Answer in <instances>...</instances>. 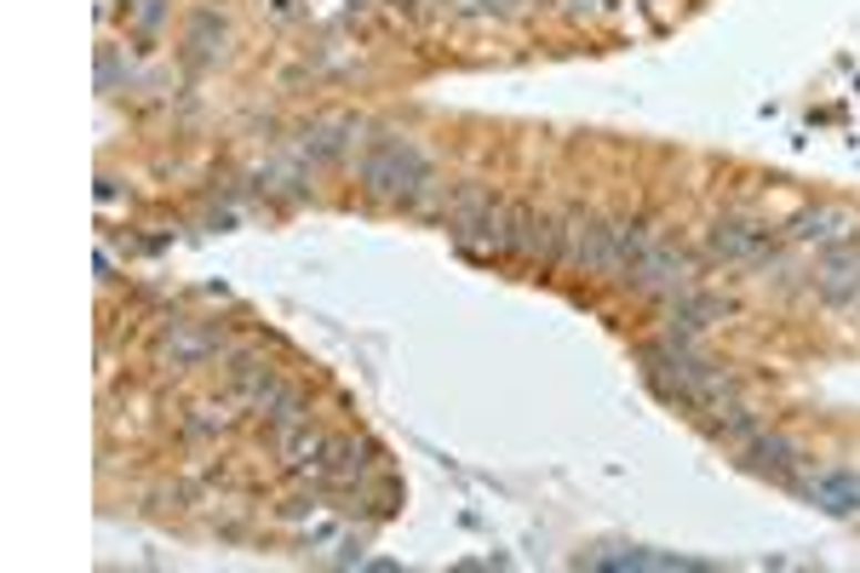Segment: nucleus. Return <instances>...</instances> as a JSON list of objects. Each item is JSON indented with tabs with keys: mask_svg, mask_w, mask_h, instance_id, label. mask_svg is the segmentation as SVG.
<instances>
[{
	"mask_svg": "<svg viewBox=\"0 0 860 573\" xmlns=\"http://www.w3.org/2000/svg\"><path fill=\"white\" fill-rule=\"evenodd\" d=\"M361 184L379 201H396V207H419V201L437 190V173L430 161L408 144V139H373L361 150Z\"/></svg>",
	"mask_w": 860,
	"mask_h": 573,
	"instance_id": "1",
	"label": "nucleus"
}]
</instances>
